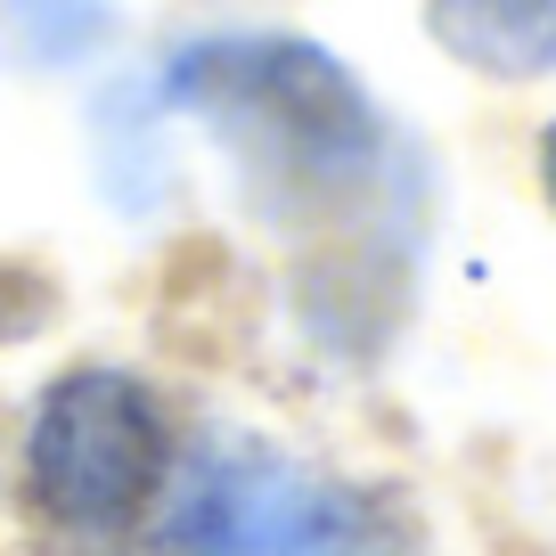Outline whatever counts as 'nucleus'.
Listing matches in <instances>:
<instances>
[{
    "mask_svg": "<svg viewBox=\"0 0 556 556\" xmlns=\"http://www.w3.org/2000/svg\"><path fill=\"white\" fill-rule=\"evenodd\" d=\"M164 106L197 115L238 164L254 213L328 222L384 180V115L344 58L295 34H213L164 58Z\"/></svg>",
    "mask_w": 556,
    "mask_h": 556,
    "instance_id": "1",
    "label": "nucleus"
},
{
    "mask_svg": "<svg viewBox=\"0 0 556 556\" xmlns=\"http://www.w3.org/2000/svg\"><path fill=\"white\" fill-rule=\"evenodd\" d=\"M156 556H401V516L278 451L213 442L164 500Z\"/></svg>",
    "mask_w": 556,
    "mask_h": 556,
    "instance_id": "2",
    "label": "nucleus"
},
{
    "mask_svg": "<svg viewBox=\"0 0 556 556\" xmlns=\"http://www.w3.org/2000/svg\"><path fill=\"white\" fill-rule=\"evenodd\" d=\"M173 483V434L156 393L123 368H74L41 393L25 434V500L58 532H131Z\"/></svg>",
    "mask_w": 556,
    "mask_h": 556,
    "instance_id": "3",
    "label": "nucleus"
},
{
    "mask_svg": "<svg viewBox=\"0 0 556 556\" xmlns=\"http://www.w3.org/2000/svg\"><path fill=\"white\" fill-rule=\"evenodd\" d=\"M426 34L475 74H556V0H434Z\"/></svg>",
    "mask_w": 556,
    "mask_h": 556,
    "instance_id": "4",
    "label": "nucleus"
},
{
    "mask_svg": "<svg viewBox=\"0 0 556 556\" xmlns=\"http://www.w3.org/2000/svg\"><path fill=\"white\" fill-rule=\"evenodd\" d=\"M115 34L106 0H0V58L17 66H83Z\"/></svg>",
    "mask_w": 556,
    "mask_h": 556,
    "instance_id": "5",
    "label": "nucleus"
},
{
    "mask_svg": "<svg viewBox=\"0 0 556 556\" xmlns=\"http://www.w3.org/2000/svg\"><path fill=\"white\" fill-rule=\"evenodd\" d=\"M540 180H548V205H556V123H548V139H540Z\"/></svg>",
    "mask_w": 556,
    "mask_h": 556,
    "instance_id": "6",
    "label": "nucleus"
}]
</instances>
